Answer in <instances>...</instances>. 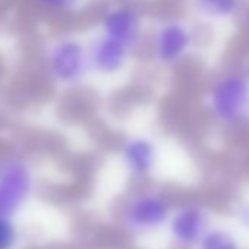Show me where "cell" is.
<instances>
[{
  "instance_id": "obj_1",
  "label": "cell",
  "mask_w": 249,
  "mask_h": 249,
  "mask_svg": "<svg viewBox=\"0 0 249 249\" xmlns=\"http://www.w3.org/2000/svg\"><path fill=\"white\" fill-rule=\"evenodd\" d=\"M173 207L157 189H138L123 198L119 208L122 229L132 237H148L166 229Z\"/></svg>"
},
{
  "instance_id": "obj_2",
  "label": "cell",
  "mask_w": 249,
  "mask_h": 249,
  "mask_svg": "<svg viewBox=\"0 0 249 249\" xmlns=\"http://www.w3.org/2000/svg\"><path fill=\"white\" fill-rule=\"evenodd\" d=\"M38 185L34 164L19 154L0 156V214L18 217L33 201Z\"/></svg>"
},
{
  "instance_id": "obj_3",
  "label": "cell",
  "mask_w": 249,
  "mask_h": 249,
  "mask_svg": "<svg viewBox=\"0 0 249 249\" xmlns=\"http://www.w3.org/2000/svg\"><path fill=\"white\" fill-rule=\"evenodd\" d=\"M44 68L49 79L59 88H75L89 75L87 43L76 36H60L46 50Z\"/></svg>"
},
{
  "instance_id": "obj_4",
  "label": "cell",
  "mask_w": 249,
  "mask_h": 249,
  "mask_svg": "<svg viewBox=\"0 0 249 249\" xmlns=\"http://www.w3.org/2000/svg\"><path fill=\"white\" fill-rule=\"evenodd\" d=\"M207 108L223 126L236 128L249 122V79L240 73H226L207 92Z\"/></svg>"
},
{
  "instance_id": "obj_5",
  "label": "cell",
  "mask_w": 249,
  "mask_h": 249,
  "mask_svg": "<svg viewBox=\"0 0 249 249\" xmlns=\"http://www.w3.org/2000/svg\"><path fill=\"white\" fill-rule=\"evenodd\" d=\"M160 144L148 134H129L117 147V160L123 172L135 180L151 178L160 166Z\"/></svg>"
},
{
  "instance_id": "obj_6",
  "label": "cell",
  "mask_w": 249,
  "mask_h": 249,
  "mask_svg": "<svg viewBox=\"0 0 249 249\" xmlns=\"http://www.w3.org/2000/svg\"><path fill=\"white\" fill-rule=\"evenodd\" d=\"M213 213L201 202H183L175 207L167 221L170 239L182 248H195L213 227Z\"/></svg>"
},
{
  "instance_id": "obj_7",
  "label": "cell",
  "mask_w": 249,
  "mask_h": 249,
  "mask_svg": "<svg viewBox=\"0 0 249 249\" xmlns=\"http://www.w3.org/2000/svg\"><path fill=\"white\" fill-rule=\"evenodd\" d=\"M194 33L179 19L163 21L153 36V57L164 68L182 63L194 47Z\"/></svg>"
},
{
  "instance_id": "obj_8",
  "label": "cell",
  "mask_w": 249,
  "mask_h": 249,
  "mask_svg": "<svg viewBox=\"0 0 249 249\" xmlns=\"http://www.w3.org/2000/svg\"><path fill=\"white\" fill-rule=\"evenodd\" d=\"M144 28V18L135 8L117 5L101 18L100 34L134 52L141 44Z\"/></svg>"
},
{
  "instance_id": "obj_9",
  "label": "cell",
  "mask_w": 249,
  "mask_h": 249,
  "mask_svg": "<svg viewBox=\"0 0 249 249\" xmlns=\"http://www.w3.org/2000/svg\"><path fill=\"white\" fill-rule=\"evenodd\" d=\"M87 47L89 71L100 78H114L120 75L131 62V50L101 34L87 43Z\"/></svg>"
},
{
  "instance_id": "obj_10",
  "label": "cell",
  "mask_w": 249,
  "mask_h": 249,
  "mask_svg": "<svg viewBox=\"0 0 249 249\" xmlns=\"http://www.w3.org/2000/svg\"><path fill=\"white\" fill-rule=\"evenodd\" d=\"M198 14L211 19H224L234 17L240 8L242 0H192Z\"/></svg>"
},
{
  "instance_id": "obj_11",
  "label": "cell",
  "mask_w": 249,
  "mask_h": 249,
  "mask_svg": "<svg viewBox=\"0 0 249 249\" xmlns=\"http://www.w3.org/2000/svg\"><path fill=\"white\" fill-rule=\"evenodd\" d=\"M198 249H240L237 237L221 227H211L196 245Z\"/></svg>"
},
{
  "instance_id": "obj_12",
  "label": "cell",
  "mask_w": 249,
  "mask_h": 249,
  "mask_svg": "<svg viewBox=\"0 0 249 249\" xmlns=\"http://www.w3.org/2000/svg\"><path fill=\"white\" fill-rule=\"evenodd\" d=\"M22 230L15 217L0 214V249H19Z\"/></svg>"
},
{
  "instance_id": "obj_13",
  "label": "cell",
  "mask_w": 249,
  "mask_h": 249,
  "mask_svg": "<svg viewBox=\"0 0 249 249\" xmlns=\"http://www.w3.org/2000/svg\"><path fill=\"white\" fill-rule=\"evenodd\" d=\"M85 0H37V3L46 9L57 11V12H66L73 11L79 8Z\"/></svg>"
},
{
  "instance_id": "obj_14",
  "label": "cell",
  "mask_w": 249,
  "mask_h": 249,
  "mask_svg": "<svg viewBox=\"0 0 249 249\" xmlns=\"http://www.w3.org/2000/svg\"><path fill=\"white\" fill-rule=\"evenodd\" d=\"M236 218L242 229L249 231V202H242L236 210Z\"/></svg>"
},
{
  "instance_id": "obj_15",
  "label": "cell",
  "mask_w": 249,
  "mask_h": 249,
  "mask_svg": "<svg viewBox=\"0 0 249 249\" xmlns=\"http://www.w3.org/2000/svg\"><path fill=\"white\" fill-rule=\"evenodd\" d=\"M248 79H249V57H248V60H246V75H245Z\"/></svg>"
},
{
  "instance_id": "obj_16",
  "label": "cell",
  "mask_w": 249,
  "mask_h": 249,
  "mask_svg": "<svg viewBox=\"0 0 249 249\" xmlns=\"http://www.w3.org/2000/svg\"><path fill=\"white\" fill-rule=\"evenodd\" d=\"M246 22H248V27H249V6H248V11H246Z\"/></svg>"
}]
</instances>
